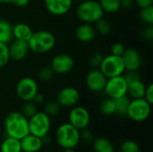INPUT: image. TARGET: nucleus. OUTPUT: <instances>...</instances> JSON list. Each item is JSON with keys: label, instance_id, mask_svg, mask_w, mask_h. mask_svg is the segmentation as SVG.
I'll return each mask as SVG.
<instances>
[{"label": "nucleus", "instance_id": "nucleus-18", "mask_svg": "<svg viewBox=\"0 0 153 152\" xmlns=\"http://www.w3.org/2000/svg\"><path fill=\"white\" fill-rule=\"evenodd\" d=\"M96 33L97 31L95 27L91 23L86 22L80 24L75 30V36L77 39L82 43H88L93 40L96 37Z\"/></svg>", "mask_w": 153, "mask_h": 152}, {"label": "nucleus", "instance_id": "nucleus-26", "mask_svg": "<svg viewBox=\"0 0 153 152\" xmlns=\"http://www.w3.org/2000/svg\"><path fill=\"white\" fill-rule=\"evenodd\" d=\"M104 13H114L118 12L120 8V0H99L98 1Z\"/></svg>", "mask_w": 153, "mask_h": 152}, {"label": "nucleus", "instance_id": "nucleus-24", "mask_svg": "<svg viewBox=\"0 0 153 152\" xmlns=\"http://www.w3.org/2000/svg\"><path fill=\"white\" fill-rule=\"evenodd\" d=\"M130 101H131V99H130V98L127 95L116 99H115L116 114H117L118 116H126Z\"/></svg>", "mask_w": 153, "mask_h": 152}, {"label": "nucleus", "instance_id": "nucleus-41", "mask_svg": "<svg viewBox=\"0 0 153 152\" xmlns=\"http://www.w3.org/2000/svg\"><path fill=\"white\" fill-rule=\"evenodd\" d=\"M134 4V0H120V8L128 10Z\"/></svg>", "mask_w": 153, "mask_h": 152}, {"label": "nucleus", "instance_id": "nucleus-28", "mask_svg": "<svg viewBox=\"0 0 153 152\" xmlns=\"http://www.w3.org/2000/svg\"><path fill=\"white\" fill-rule=\"evenodd\" d=\"M37 112H38L37 104L34 103L32 100L31 101H25L24 104L22 105V110H21V113L28 119H30L31 116H33Z\"/></svg>", "mask_w": 153, "mask_h": 152}, {"label": "nucleus", "instance_id": "nucleus-4", "mask_svg": "<svg viewBox=\"0 0 153 152\" xmlns=\"http://www.w3.org/2000/svg\"><path fill=\"white\" fill-rule=\"evenodd\" d=\"M76 15L86 23H95L104 15V11L96 0H83L76 7Z\"/></svg>", "mask_w": 153, "mask_h": 152}, {"label": "nucleus", "instance_id": "nucleus-31", "mask_svg": "<svg viewBox=\"0 0 153 152\" xmlns=\"http://www.w3.org/2000/svg\"><path fill=\"white\" fill-rule=\"evenodd\" d=\"M140 19L146 23L147 25H152L153 24V5L149 6L146 8L140 9L139 13Z\"/></svg>", "mask_w": 153, "mask_h": 152}, {"label": "nucleus", "instance_id": "nucleus-7", "mask_svg": "<svg viewBox=\"0 0 153 152\" xmlns=\"http://www.w3.org/2000/svg\"><path fill=\"white\" fill-rule=\"evenodd\" d=\"M99 69L106 75L107 78L123 75L126 72L122 57L114 56L112 54L104 56L103 61Z\"/></svg>", "mask_w": 153, "mask_h": 152}, {"label": "nucleus", "instance_id": "nucleus-23", "mask_svg": "<svg viewBox=\"0 0 153 152\" xmlns=\"http://www.w3.org/2000/svg\"><path fill=\"white\" fill-rule=\"evenodd\" d=\"M0 152H22L20 140L7 136L1 143Z\"/></svg>", "mask_w": 153, "mask_h": 152}, {"label": "nucleus", "instance_id": "nucleus-40", "mask_svg": "<svg viewBox=\"0 0 153 152\" xmlns=\"http://www.w3.org/2000/svg\"><path fill=\"white\" fill-rule=\"evenodd\" d=\"M134 4L140 8H146L153 5V0H134Z\"/></svg>", "mask_w": 153, "mask_h": 152}, {"label": "nucleus", "instance_id": "nucleus-36", "mask_svg": "<svg viewBox=\"0 0 153 152\" xmlns=\"http://www.w3.org/2000/svg\"><path fill=\"white\" fill-rule=\"evenodd\" d=\"M94 135H93V133L89 130L88 128L86 129H83L82 130V133H81V140H82L83 142L89 143V142H92L93 140H94Z\"/></svg>", "mask_w": 153, "mask_h": 152}, {"label": "nucleus", "instance_id": "nucleus-22", "mask_svg": "<svg viewBox=\"0 0 153 152\" xmlns=\"http://www.w3.org/2000/svg\"><path fill=\"white\" fill-rule=\"evenodd\" d=\"M13 39V37L12 24L8 21L0 18V42L9 44Z\"/></svg>", "mask_w": 153, "mask_h": 152}, {"label": "nucleus", "instance_id": "nucleus-19", "mask_svg": "<svg viewBox=\"0 0 153 152\" xmlns=\"http://www.w3.org/2000/svg\"><path fill=\"white\" fill-rule=\"evenodd\" d=\"M32 33L33 30L31 27L24 22H20L13 26V37L14 39L28 41Z\"/></svg>", "mask_w": 153, "mask_h": 152}, {"label": "nucleus", "instance_id": "nucleus-21", "mask_svg": "<svg viewBox=\"0 0 153 152\" xmlns=\"http://www.w3.org/2000/svg\"><path fill=\"white\" fill-rule=\"evenodd\" d=\"M91 143L93 152H115L113 143L107 138L99 137L94 139Z\"/></svg>", "mask_w": 153, "mask_h": 152}, {"label": "nucleus", "instance_id": "nucleus-16", "mask_svg": "<svg viewBox=\"0 0 153 152\" xmlns=\"http://www.w3.org/2000/svg\"><path fill=\"white\" fill-rule=\"evenodd\" d=\"M44 4L51 14L60 16L71 10L73 0H44Z\"/></svg>", "mask_w": 153, "mask_h": 152}, {"label": "nucleus", "instance_id": "nucleus-37", "mask_svg": "<svg viewBox=\"0 0 153 152\" xmlns=\"http://www.w3.org/2000/svg\"><path fill=\"white\" fill-rule=\"evenodd\" d=\"M143 99H145L151 105L153 104V84L151 83L148 86H146V90H145V93H144V97Z\"/></svg>", "mask_w": 153, "mask_h": 152}, {"label": "nucleus", "instance_id": "nucleus-33", "mask_svg": "<svg viewBox=\"0 0 153 152\" xmlns=\"http://www.w3.org/2000/svg\"><path fill=\"white\" fill-rule=\"evenodd\" d=\"M119 152H141V149L135 142L127 140L121 144Z\"/></svg>", "mask_w": 153, "mask_h": 152}, {"label": "nucleus", "instance_id": "nucleus-25", "mask_svg": "<svg viewBox=\"0 0 153 152\" xmlns=\"http://www.w3.org/2000/svg\"><path fill=\"white\" fill-rule=\"evenodd\" d=\"M100 111L105 116H112L116 114V104L115 99L111 98H107L101 101L100 105Z\"/></svg>", "mask_w": 153, "mask_h": 152}, {"label": "nucleus", "instance_id": "nucleus-5", "mask_svg": "<svg viewBox=\"0 0 153 152\" xmlns=\"http://www.w3.org/2000/svg\"><path fill=\"white\" fill-rule=\"evenodd\" d=\"M152 105L143 98L133 99L127 110V116L134 122H143L150 116Z\"/></svg>", "mask_w": 153, "mask_h": 152}, {"label": "nucleus", "instance_id": "nucleus-3", "mask_svg": "<svg viewBox=\"0 0 153 152\" xmlns=\"http://www.w3.org/2000/svg\"><path fill=\"white\" fill-rule=\"evenodd\" d=\"M56 140L63 149H74L81 141V131L70 123L62 124L56 129Z\"/></svg>", "mask_w": 153, "mask_h": 152}, {"label": "nucleus", "instance_id": "nucleus-35", "mask_svg": "<svg viewBox=\"0 0 153 152\" xmlns=\"http://www.w3.org/2000/svg\"><path fill=\"white\" fill-rule=\"evenodd\" d=\"M126 50L125 46L120 43V42H117L114 43L111 47V54L114 56H122V55L124 54Z\"/></svg>", "mask_w": 153, "mask_h": 152}, {"label": "nucleus", "instance_id": "nucleus-1", "mask_svg": "<svg viewBox=\"0 0 153 152\" xmlns=\"http://www.w3.org/2000/svg\"><path fill=\"white\" fill-rule=\"evenodd\" d=\"M4 130L8 137L21 140L30 133L29 119L21 112H10L4 119Z\"/></svg>", "mask_w": 153, "mask_h": 152}, {"label": "nucleus", "instance_id": "nucleus-44", "mask_svg": "<svg viewBox=\"0 0 153 152\" xmlns=\"http://www.w3.org/2000/svg\"><path fill=\"white\" fill-rule=\"evenodd\" d=\"M4 3H5V0H0V4H2Z\"/></svg>", "mask_w": 153, "mask_h": 152}, {"label": "nucleus", "instance_id": "nucleus-17", "mask_svg": "<svg viewBox=\"0 0 153 152\" xmlns=\"http://www.w3.org/2000/svg\"><path fill=\"white\" fill-rule=\"evenodd\" d=\"M22 152H38L43 146V141L41 138L37 137L31 133L27 134L25 137L20 140Z\"/></svg>", "mask_w": 153, "mask_h": 152}, {"label": "nucleus", "instance_id": "nucleus-34", "mask_svg": "<svg viewBox=\"0 0 153 152\" xmlns=\"http://www.w3.org/2000/svg\"><path fill=\"white\" fill-rule=\"evenodd\" d=\"M55 75V72L50 66H45L41 68L38 73V76L42 82H49Z\"/></svg>", "mask_w": 153, "mask_h": 152}, {"label": "nucleus", "instance_id": "nucleus-14", "mask_svg": "<svg viewBox=\"0 0 153 152\" xmlns=\"http://www.w3.org/2000/svg\"><path fill=\"white\" fill-rule=\"evenodd\" d=\"M122 59L125 65L126 71L134 72L138 71L142 65V56L136 48H126L122 55Z\"/></svg>", "mask_w": 153, "mask_h": 152}, {"label": "nucleus", "instance_id": "nucleus-29", "mask_svg": "<svg viewBox=\"0 0 153 152\" xmlns=\"http://www.w3.org/2000/svg\"><path fill=\"white\" fill-rule=\"evenodd\" d=\"M60 109L61 107L56 100H50L44 105L43 112H45L48 116H56L60 112Z\"/></svg>", "mask_w": 153, "mask_h": 152}, {"label": "nucleus", "instance_id": "nucleus-38", "mask_svg": "<svg viewBox=\"0 0 153 152\" xmlns=\"http://www.w3.org/2000/svg\"><path fill=\"white\" fill-rule=\"evenodd\" d=\"M143 37L148 40V41H152L153 39V27L152 25H147L143 30V33H142Z\"/></svg>", "mask_w": 153, "mask_h": 152}, {"label": "nucleus", "instance_id": "nucleus-15", "mask_svg": "<svg viewBox=\"0 0 153 152\" xmlns=\"http://www.w3.org/2000/svg\"><path fill=\"white\" fill-rule=\"evenodd\" d=\"M8 49L10 59L13 61H21L24 59L30 52L28 41L14 39L8 44Z\"/></svg>", "mask_w": 153, "mask_h": 152}, {"label": "nucleus", "instance_id": "nucleus-9", "mask_svg": "<svg viewBox=\"0 0 153 152\" xmlns=\"http://www.w3.org/2000/svg\"><path fill=\"white\" fill-rule=\"evenodd\" d=\"M127 82L123 74L108 78L103 91H105L108 98L116 99L127 95Z\"/></svg>", "mask_w": 153, "mask_h": 152}, {"label": "nucleus", "instance_id": "nucleus-12", "mask_svg": "<svg viewBox=\"0 0 153 152\" xmlns=\"http://www.w3.org/2000/svg\"><path fill=\"white\" fill-rule=\"evenodd\" d=\"M107 80L108 78L106 75L99 68H96L91 69V71L88 72L85 78V83L87 88L92 92H101L104 90Z\"/></svg>", "mask_w": 153, "mask_h": 152}, {"label": "nucleus", "instance_id": "nucleus-8", "mask_svg": "<svg viewBox=\"0 0 153 152\" xmlns=\"http://www.w3.org/2000/svg\"><path fill=\"white\" fill-rule=\"evenodd\" d=\"M17 97L22 101H31L39 92L38 82L31 77H22L20 79L15 87Z\"/></svg>", "mask_w": 153, "mask_h": 152}, {"label": "nucleus", "instance_id": "nucleus-30", "mask_svg": "<svg viewBox=\"0 0 153 152\" xmlns=\"http://www.w3.org/2000/svg\"><path fill=\"white\" fill-rule=\"evenodd\" d=\"M104 56L101 52L100 51H96L94 53H92L88 59V64L89 66L91 69H96V68H100L102 61H103Z\"/></svg>", "mask_w": 153, "mask_h": 152}, {"label": "nucleus", "instance_id": "nucleus-13", "mask_svg": "<svg viewBox=\"0 0 153 152\" xmlns=\"http://www.w3.org/2000/svg\"><path fill=\"white\" fill-rule=\"evenodd\" d=\"M50 67L53 69L55 73L66 74L74 69V60L67 54H58L51 60Z\"/></svg>", "mask_w": 153, "mask_h": 152}, {"label": "nucleus", "instance_id": "nucleus-27", "mask_svg": "<svg viewBox=\"0 0 153 152\" xmlns=\"http://www.w3.org/2000/svg\"><path fill=\"white\" fill-rule=\"evenodd\" d=\"M95 23H96V26H95L96 31L99 32L102 36L108 35L112 30V26L110 22L107 19H104L103 17L100 19L99 21H97Z\"/></svg>", "mask_w": 153, "mask_h": 152}, {"label": "nucleus", "instance_id": "nucleus-11", "mask_svg": "<svg viewBox=\"0 0 153 152\" xmlns=\"http://www.w3.org/2000/svg\"><path fill=\"white\" fill-rule=\"evenodd\" d=\"M80 99V92L72 86L62 88L56 94V100L61 108H73L76 106Z\"/></svg>", "mask_w": 153, "mask_h": 152}, {"label": "nucleus", "instance_id": "nucleus-6", "mask_svg": "<svg viewBox=\"0 0 153 152\" xmlns=\"http://www.w3.org/2000/svg\"><path fill=\"white\" fill-rule=\"evenodd\" d=\"M50 116H48L43 111H38L33 116L29 119L30 133L41 139L48 135L50 130Z\"/></svg>", "mask_w": 153, "mask_h": 152}, {"label": "nucleus", "instance_id": "nucleus-43", "mask_svg": "<svg viewBox=\"0 0 153 152\" xmlns=\"http://www.w3.org/2000/svg\"><path fill=\"white\" fill-rule=\"evenodd\" d=\"M63 152H76L74 149H64Z\"/></svg>", "mask_w": 153, "mask_h": 152}, {"label": "nucleus", "instance_id": "nucleus-2", "mask_svg": "<svg viewBox=\"0 0 153 152\" xmlns=\"http://www.w3.org/2000/svg\"><path fill=\"white\" fill-rule=\"evenodd\" d=\"M30 51L36 54H46L56 46V37L48 30H38L32 33L28 40Z\"/></svg>", "mask_w": 153, "mask_h": 152}, {"label": "nucleus", "instance_id": "nucleus-32", "mask_svg": "<svg viewBox=\"0 0 153 152\" xmlns=\"http://www.w3.org/2000/svg\"><path fill=\"white\" fill-rule=\"evenodd\" d=\"M10 60L8 44L0 42V68L4 67Z\"/></svg>", "mask_w": 153, "mask_h": 152}, {"label": "nucleus", "instance_id": "nucleus-10", "mask_svg": "<svg viewBox=\"0 0 153 152\" xmlns=\"http://www.w3.org/2000/svg\"><path fill=\"white\" fill-rule=\"evenodd\" d=\"M69 123L77 128L79 131L88 128L91 122V115L89 111L83 107H73L69 116Z\"/></svg>", "mask_w": 153, "mask_h": 152}, {"label": "nucleus", "instance_id": "nucleus-20", "mask_svg": "<svg viewBox=\"0 0 153 152\" xmlns=\"http://www.w3.org/2000/svg\"><path fill=\"white\" fill-rule=\"evenodd\" d=\"M127 84V94H129L132 99H142L144 97L146 85L143 82L141 79L129 82Z\"/></svg>", "mask_w": 153, "mask_h": 152}, {"label": "nucleus", "instance_id": "nucleus-42", "mask_svg": "<svg viewBox=\"0 0 153 152\" xmlns=\"http://www.w3.org/2000/svg\"><path fill=\"white\" fill-rule=\"evenodd\" d=\"M44 96L42 95V94H40V93H37L36 95H35V97L33 98V99H32V101L34 102V103H36L37 105L39 104H42L43 102H44Z\"/></svg>", "mask_w": 153, "mask_h": 152}, {"label": "nucleus", "instance_id": "nucleus-39", "mask_svg": "<svg viewBox=\"0 0 153 152\" xmlns=\"http://www.w3.org/2000/svg\"><path fill=\"white\" fill-rule=\"evenodd\" d=\"M30 0H5V3L12 4L17 7H25L30 4Z\"/></svg>", "mask_w": 153, "mask_h": 152}]
</instances>
